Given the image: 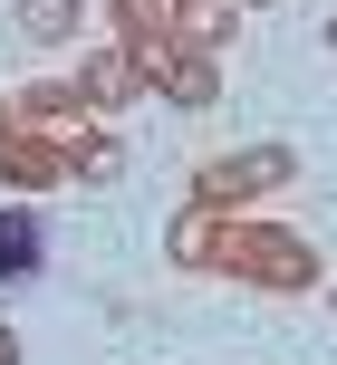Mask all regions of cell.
<instances>
[{
	"label": "cell",
	"instance_id": "6da1fadb",
	"mask_svg": "<svg viewBox=\"0 0 337 365\" xmlns=\"http://www.w3.org/2000/svg\"><path fill=\"white\" fill-rule=\"evenodd\" d=\"M29 259H39V231H29L19 212H0V279H10V269H29Z\"/></svg>",
	"mask_w": 337,
	"mask_h": 365
}]
</instances>
